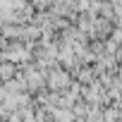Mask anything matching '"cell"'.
I'll list each match as a JSON object with an SVG mask.
<instances>
[{"label": "cell", "instance_id": "6da1fadb", "mask_svg": "<svg viewBox=\"0 0 122 122\" xmlns=\"http://www.w3.org/2000/svg\"><path fill=\"white\" fill-rule=\"evenodd\" d=\"M70 84H72V74H70L62 65H55V67H50V70L46 72V89H48V91L60 93V91H65Z\"/></svg>", "mask_w": 122, "mask_h": 122}]
</instances>
